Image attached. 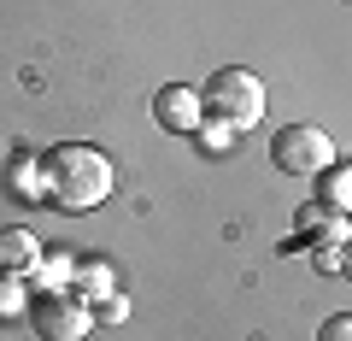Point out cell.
I'll return each mask as SVG.
<instances>
[{
	"instance_id": "cell-1",
	"label": "cell",
	"mask_w": 352,
	"mask_h": 341,
	"mask_svg": "<svg viewBox=\"0 0 352 341\" xmlns=\"http://www.w3.org/2000/svg\"><path fill=\"white\" fill-rule=\"evenodd\" d=\"M41 177H47V194L65 206V212H88L112 194V159L88 141H59V147L41 159Z\"/></svg>"
},
{
	"instance_id": "cell-2",
	"label": "cell",
	"mask_w": 352,
	"mask_h": 341,
	"mask_svg": "<svg viewBox=\"0 0 352 341\" xmlns=\"http://www.w3.org/2000/svg\"><path fill=\"white\" fill-rule=\"evenodd\" d=\"M200 106L217 118V124L247 130V124H258V118H264V83L247 71V65H223V71H212V76H206Z\"/></svg>"
},
{
	"instance_id": "cell-3",
	"label": "cell",
	"mask_w": 352,
	"mask_h": 341,
	"mask_svg": "<svg viewBox=\"0 0 352 341\" xmlns=\"http://www.w3.org/2000/svg\"><path fill=\"white\" fill-rule=\"evenodd\" d=\"M270 159H276V171H288V177H317V171L335 165V141L317 124H282L276 141H270Z\"/></svg>"
},
{
	"instance_id": "cell-4",
	"label": "cell",
	"mask_w": 352,
	"mask_h": 341,
	"mask_svg": "<svg viewBox=\"0 0 352 341\" xmlns=\"http://www.w3.org/2000/svg\"><path fill=\"white\" fill-rule=\"evenodd\" d=\"M30 324H36L41 341H82L88 324H94V306H88L82 294L47 289V294H36V306H30Z\"/></svg>"
},
{
	"instance_id": "cell-5",
	"label": "cell",
	"mask_w": 352,
	"mask_h": 341,
	"mask_svg": "<svg viewBox=\"0 0 352 341\" xmlns=\"http://www.w3.org/2000/svg\"><path fill=\"white\" fill-rule=\"evenodd\" d=\"M200 89H182V83H164L159 94H153V124L170 130V136H188V130H200Z\"/></svg>"
},
{
	"instance_id": "cell-6",
	"label": "cell",
	"mask_w": 352,
	"mask_h": 341,
	"mask_svg": "<svg viewBox=\"0 0 352 341\" xmlns=\"http://www.w3.org/2000/svg\"><path fill=\"white\" fill-rule=\"evenodd\" d=\"M41 241H36V229H24V224H6L0 229V271H12V277H30V271L41 265Z\"/></svg>"
},
{
	"instance_id": "cell-7",
	"label": "cell",
	"mask_w": 352,
	"mask_h": 341,
	"mask_svg": "<svg viewBox=\"0 0 352 341\" xmlns=\"http://www.w3.org/2000/svg\"><path fill=\"white\" fill-rule=\"evenodd\" d=\"M317 206H329V212H352V165H329V171H317Z\"/></svg>"
},
{
	"instance_id": "cell-8",
	"label": "cell",
	"mask_w": 352,
	"mask_h": 341,
	"mask_svg": "<svg viewBox=\"0 0 352 341\" xmlns=\"http://www.w3.org/2000/svg\"><path fill=\"white\" fill-rule=\"evenodd\" d=\"M12 318H30V289H24V277L0 271V324H12Z\"/></svg>"
},
{
	"instance_id": "cell-9",
	"label": "cell",
	"mask_w": 352,
	"mask_h": 341,
	"mask_svg": "<svg viewBox=\"0 0 352 341\" xmlns=\"http://www.w3.org/2000/svg\"><path fill=\"white\" fill-rule=\"evenodd\" d=\"M76 294L82 300H100V294H112V271H106V259H94V265H76Z\"/></svg>"
},
{
	"instance_id": "cell-10",
	"label": "cell",
	"mask_w": 352,
	"mask_h": 341,
	"mask_svg": "<svg viewBox=\"0 0 352 341\" xmlns=\"http://www.w3.org/2000/svg\"><path fill=\"white\" fill-rule=\"evenodd\" d=\"M71 265H76V259H71V253H41V282H47V289H59V282L65 277H71Z\"/></svg>"
},
{
	"instance_id": "cell-11",
	"label": "cell",
	"mask_w": 352,
	"mask_h": 341,
	"mask_svg": "<svg viewBox=\"0 0 352 341\" xmlns=\"http://www.w3.org/2000/svg\"><path fill=\"white\" fill-rule=\"evenodd\" d=\"M317 341H352V318H346V312L323 318V324H317Z\"/></svg>"
},
{
	"instance_id": "cell-12",
	"label": "cell",
	"mask_w": 352,
	"mask_h": 341,
	"mask_svg": "<svg viewBox=\"0 0 352 341\" xmlns=\"http://www.w3.org/2000/svg\"><path fill=\"white\" fill-rule=\"evenodd\" d=\"M88 306H94L100 324H118V318H124V300H118V294H100V300H88Z\"/></svg>"
},
{
	"instance_id": "cell-13",
	"label": "cell",
	"mask_w": 352,
	"mask_h": 341,
	"mask_svg": "<svg viewBox=\"0 0 352 341\" xmlns=\"http://www.w3.org/2000/svg\"><path fill=\"white\" fill-rule=\"evenodd\" d=\"M229 141H235V130H229V124H217V130H206V147H212V153H223Z\"/></svg>"
},
{
	"instance_id": "cell-14",
	"label": "cell",
	"mask_w": 352,
	"mask_h": 341,
	"mask_svg": "<svg viewBox=\"0 0 352 341\" xmlns=\"http://www.w3.org/2000/svg\"><path fill=\"white\" fill-rule=\"evenodd\" d=\"M340 271H346V277H352V236L340 241Z\"/></svg>"
}]
</instances>
